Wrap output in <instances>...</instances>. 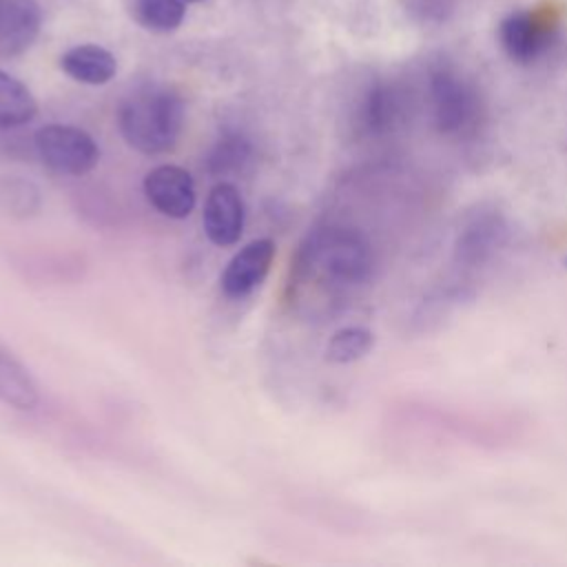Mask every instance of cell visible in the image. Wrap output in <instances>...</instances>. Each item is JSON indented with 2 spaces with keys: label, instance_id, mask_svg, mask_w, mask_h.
<instances>
[{
  "label": "cell",
  "instance_id": "cell-9",
  "mask_svg": "<svg viewBox=\"0 0 567 567\" xmlns=\"http://www.w3.org/2000/svg\"><path fill=\"white\" fill-rule=\"evenodd\" d=\"M275 255H277V246L268 237L252 239L244 248H239L221 272L219 286L224 295L230 299H237L259 288L266 275L270 272Z\"/></svg>",
  "mask_w": 567,
  "mask_h": 567
},
{
  "label": "cell",
  "instance_id": "cell-14",
  "mask_svg": "<svg viewBox=\"0 0 567 567\" xmlns=\"http://www.w3.org/2000/svg\"><path fill=\"white\" fill-rule=\"evenodd\" d=\"M131 16L137 24L155 33L175 31L184 16V0H131Z\"/></svg>",
  "mask_w": 567,
  "mask_h": 567
},
{
  "label": "cell",
  "instance_id": "cell-3",
  "mask_svg": "<svg viewBox=\"0 0 567 567\" xmlns=\"http://www.w3.org/2000/svg\"><path fill=\"white\" fill-rule=\"evenodd\" d=\"M432 117L447 137H467L483 122V104L470 82L452 71H436L430 82Z\"/></svg>",
  "mask_w": 567,
  "mask_h": 567
},
{
  "label": "cell",
  "instance_id": "cell-12",
  "mask_svg": "<svg viewBox=\"0 0 567 567\" xmlns=\"http://www.w3.org/2000/svg\"><path fill=\"white\" fill-rule=\"evenodd\" d=\"M0 401L16 410H33L40 403V392L29 370L2 348H0Z\"/></svg>",
  "mask_w": 567,
  "mask_h": 567
},
{
  "label": "cell",
  "instance_id": "cell-8",
  "mask_svg": "<svg viewBox=\"0 0 567 567\" xmlns=\"http://www.w3.org/2000/svg\"><path fill=\"white\" fill-rule=\"evenodd\" d=\"M244 219L246 206L239 188L230 182H217L204 202L202 224L206 237L221 248L235 246L244 233Z\"/></svg>",
  "mask_w": 567,
  "mask_h": 567
},
{
  "label": "cell",
  "instance_id": "cell-11",
  "mask_svg": "<svg viewBox=\"0 0 567 567\" xmlns=\"http://www.w3.org/2000/svg\"><path fill=\"white\" fill-rule=\"evenodd\" d=\"M62 71L75 82L100 86L115 78L117 62L111 51L97 44H80L60 58Z\"/></svg>",
  "mask_w": 567,
  "mask_h": 567
},
{
  "label": "cell",
  "instance_id": "cell-13",
  "mask_svg": "<svg viewBox=\"0 0 567 567\" xmlns=\"http://www.w3.org/2000/svg\"><path fill=\"white\" fill-rule=\"evenodd\" d=\"M38 115L33 93L18 78L0 69V128L29 124Z\"/></svg>",
  "mask_w": 567,
  "mask_h": 567
},
{
  "label": "cell",
  "instance_id": "cell-1",
  "mask_svg": "<svg viewBox=\"0 0 567 567\" xmlns=\"http://www.w3.org/2000/svg\"><path fill=\"white\" fill-rule=\"evenodd\" d=\"M117 128L144 155L171 153L184 128V102L168 86H140L120 102Z\"/></svg>",
  "mask_w": 567,
  "mask_h": 567
},
{
  "label": "cell",
  "instance_id": "cell-2",
  "mask_svg": "<svg viewBox=\"0 0 567 567\" xmlns=\"http://www.w3.org/2000/svg\"><path fill=\"white\" fill-rule=\"evenodd\" d=\"M303 264L337 286H357L370 277L374 255L357 228L328 226L308 239Z\"/></svg>",
  "mask_w": 567,
  "mask_h": 567
},
{
  "label": "cell",
  "instance_id": "cell-17",
  "mask_svg": "<svg viewBox=\"0 0 567 567\" xmlns=\"http://www.w3.org/2000/svg\"><path fill=\"white\" fill-rule=\"evenodd\" d=\"M246 157H248L246 142L239 137H228L215 146L208 164L213 173H230V171H239Z\"/></svg>",
  "mask_w": 567,
  "mask_h": 567
},
{
  "label": "cell",
  "instance_id": "cell-19",
  "mask_svg": "<svg viewBox=\"0 0 567 567\" xmlns=\"http://www.w3.org/2000/svg\"><path fill=\"white\" fill-rule=\"evenodd\" d=\"M565 264H567V259H565Z\"/></svg>",
  "mask_w": 567,
  "mask_h": 567
},
{
  "label": "cell",
  "instance_id": "cell-7",
  "mask_svg": "<svg viewBox=\"0 0 567 567\" xmlns=\"http://www.w3.org/2000/svg\"><path fill=\"white\" fill-rule=\"evenodd\" d=\"M148 204L171 219H186L197 202L193 175L177 164L151 168L142 182Z\"/></svg>",
  "mask_w": 567,
  "mask_h": 567
},
{
  "label": "cell",
  "instance_id": "cell-15",
  "mask_svg": "<svg viewBox=\"0 0 567 567\" xmlns=\"http://www.w3.org/2000/svg\"><path fill=\"white\" fill-rule=\"evenodd\" d=\"M374 346L372 330L363 326H346L337 330L328 346H326V359L332 363H352L363 359Z\"/></svg>",
  "mask_w": 567,
  "mask_h": 567
},
{
  "label": "cell",
  "instance_id": "cell-10",
  "mask_svg": "<svg viewBox=\"0 0 567 567\" xmlns=\"http://www.w3.org/2000/svg\"><path fill=\"white\" fill-rule=\"evenodd\" d=\"M42 9L35 0L0 2V58L24 53L38 38Z\"/></svg>",
  "mask_w": 567,
  "mask_h": 567
},
{
  "label": "cell",
  "instance_id": "cell-5",
  "mask_svg": "<svg viewBox=\"0 0 567 567\" xmlns=\"http://www.w3.org/2000/svg\"><path fill=\"white\" fill-rule=\"evenodd\" d=\"M507 237L509 224L505 215L494 206H478L456 230L454 264L458 268H481L507 244Z\"/></svg>",
  "mask_w": 567,
  "mask_h": 567
},
{
  "label": "cell",
  "instance_id": "cell-6",
  "mask_svg": "<svg viewBox=\"0 0 567 567\" xmlns=\"http://www.w3.org/2000/svg\"><path fill=\"white\" fill-rule=\"evenodd\" d=\"M556 16L551 9H525L512 11L498 27V40L503 51L518 64L538 60L554 42Z\"/></svg>",
  "mask_w": 567,
  "mask_h": 567
},
{
  "label": "cell",
  "instance_id": "cell-16",
  "mask_svg": "<svg viewBox=\"0 0 567 567\" xmlns=\"http://www.w3.org/2000/svg\"><path fill=\"white\" fill-rule=\"evenodd\" d=\"M399 120V102L392 89L388 86H374L363 104L361 111V124L372 135L388 133Z\"/></svg>",
  "mask_w": 567,
  "mask_h": 567
},
{
  "label": "cell",
  "instance_id": "cell-4",
  "mask_svg": "<svg viewBox=\"0 0 567 567\" xmlns=\"http://www.w3.org/2000/svg\"><path fill=\"white\" fill-rule=\"evenodd\" d=\"M33 144L42 164L58 175L82 177L100 162L97 142L84 128L71 124H47L38 128Z\"/></svg>",
  "mask_w": 567,
  "mask_h": 567
},
{
  "label": "cell",
  "instance_id": "cell-18",
  "mask_svg": "<svg viewBox=\"0 0 567 567\" xmlns=\"http://www.w3.org/2000/svg\"><path fill=\"white\" fill-rule=\"evenodd\" d=\"M184 2H199V0H184Z\"/></svg>",
  "mask_w": 567,
  "mask_h": 567
}]
</instances>
